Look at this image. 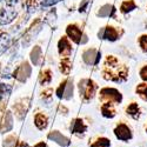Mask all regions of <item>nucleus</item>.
I'll use <instances>...</instances> for the list:
<instances>
[{
    "mask_svg": "<svg viewBox=\"0 0 147 147\" xmlns=\"http://www.w3.org/2000/svg\"><path fill=\"white\" fill-rule=\"evenodd\" d=\"M91 1H92V0H84V1L80 4V7H79V12H85V11H86Z\"/></svg>",
    "mask_w": 147,
    "mask_h": 147,
    "instance_id": "28",
    "label": "nucleus"
},
{
    "mask_svg": "<svg viewBox=\"0 0 147 147\" xmlns=\"http://www.w3.org/2000/svg\"><path fill=\"white\" fill-rule=\"evenodd\" d=\"M137 93L144 100L147 101V85H146V84H140V85H138Z\"/></svg>",
    "mask_w": 147,
    "mask_h": 147,
    "instance_id": "21",
    "label": "nucleus"
},
{
    "mask_svg": "<svg viewBox=\"0 0 147 147\" xmlns=\"http://www.w3.org/2000/svg\"><path fill=\"white\" fill-rule=\"evenodd\" d=\"M66 33H67V35H68L74 42H77V44L80 42L82 33H81V31H80L76 25H69V26L66 28Z\"/></svg>",
    "mask_w": 147,
    "mask_h": 147,
    "instance_id": "9",
    "label": "nucleus"
},
{
    "mask_svg": "<svg viewBox=\"0 0 147 147\" xmlns=\"http://www.w3.org/2000/svg\"><path fill=\"white\" fill-rule=\"evenodd\" d=\"M17 17V11L11 7H3L0 9V25H7V24L12 22Z\"/></svg>",
    "mask_w": 147,
    "mask_h": 147,
    "instance_id": "4",
    "label": "nucleus"
},
{
    "mask_svg": "<svg viewBox=\"0 0 147 147\" xmlns=\"http://www.w3.org/2000/svg\"><path fill=\"white\" fill-rule=\"evenodd\" d=\"M72 93H73V85L71 81H67V85H66V88H65V94H64V98L65 99H69L72 96Z\"/></svg>",
    "mask_w": 147,
    "mask_h": 147,
    "instance_id": "24",
    "label": "nucleus"
},
{
    "mask_svg": "<svg viewBox=\"0 0 147 147\" xmlns=\"http://www.w3.org/2000/svg\"><path fill=\"white\" fill-rule=\"evenodd\" d=\"M30 73H31V68H30L28 64H24V65H21V67L18 68L17 73H14V77H17L19 79L20 76H22V81H24L26 79V77L30 76Z\"/></svg>",
    "mask_w": 147,
    "mask_h": 147,
    "instance_id": "15",
    "label": "nucleus"
},
{
    "mask_svg": "<svg viewBox=\"0 0 147 147\" xmlns=\"http://www.w3.org/2000/svg\"><path fill=\"white\" fill-rule=\"evenodd\" d=\"M66 85H67V80H65L64 82H61V84H60V86H59V88L57 90V95H58V98H60V99H61V98H64Z\"/></svg>",
    "mask_w": 147,
    "mask_h": 147,
    "instance_id": "25",
    "label": "nucleus"
},
{
    "mask_svg": "<svg viewBox=\"0 0 147 147\" xmlns=\"http://www.w3.org/2000/svg\"><path fill=\"white\" fill-rule=\"evenodd\" d=\"M71 68H72V64H71V61H69L68 58L61 60V63H60V71L63 72L64 74H68Z\"/></svg>",
    "mask_w": 147,
    "mask_h": 147,
    "instance_id": "19",
    "label": "nucleus"
},
{
    "mask_svg": "<svg viewBox=\"0 0 147 147\" xmlns=\"http://www.w3.org/2000/svg\"><path fill=\"white\" fill-rule=\"evenodd\" d=\"M59 1L60 0H41V5L47 7V6H52V5H54V4L59 3Z\"/></svg>",
    "mask_w": 147,
    "mask_h": 147,
    "instance_id": "29",
    "label": "nucleus"
},
{
    "mask_svg": "<svg viewBox=\"0 0 147 147\" xmlns=\"http://www.w3.org/2000/svg\"><path fill=\"white\" fill-rule=\"evenodd\" d=\"M86 125L84 124V121L81 119H74L72 122V126H71V131L72 133H76V134H81L86 131Z\"/></svg>",
    "mask_w": 147,
    "mask_h": 147,
    "instance_id": "10",
    "label": "nucleus"
},
{
    "mask_svg": "<svg viewBox=\"0 0 147 147\" xmlns=\"http://www.w3.org/2000/svg\"><path fill=\"white\" fill-rule=\"evenodd\" d=\"M48 138L50 139H52L53 141H55V142H58L59 145H61V146H68L69 145V140L67 139V138H65L63 134H60L59 132H52L50 136H48Z\"/></svg>",
    "mask_w": 147,
    "mask_h": 147,
    "instance_id": "12",
    "label": "nucleus"
},
{
    "mask_svg": "<svg viewBox=\"0 0 147 147\" xmlns=\"http://www.w3.org/2000/svg\"><path fill=\"white\" fill-rule=\"evenodd\" d=\"M9 92H11L9 86H6V85H4V84H0V99H1L4 95H7Z\"/></svg>",
    "mask_w": 147,
    "mask_h": 147,
    "instance_id": "26",
    "label": "nucleus"
},
{
    "mask_svg": "<svg viewBox=\"0 0 147 147\" xmlns=\"http://www.w3.org/2000/svg\"><path fill=\"white\" fill-rule=\"evenodd\" d=\"M114 136L117 137V139H119L120 141H128L132 139V132L129 129V127L125 124H119L115 128H114Z\"/></svg>",
    "mask_w": 147,
    "mask_h": 147,
    "instance_id": "5",
    "label": "nucleus"
},
{
    "mask_svg": "<svg viewBox=\"0 0 147 147\" xmlns=\"http://www.w3.org/2000/svg\"><path fill=\"white\" fill-rule=\"evenodd\" d=\"M51 79H52V76H51V71H50V69H46V71H44V72L41 73L40 82H41L42 85L48 84V82L51 81Z\"/></svg>",
    "mask_w": 147,
    "mask_h": 147,
    "instance_id": "23",
    "label": "nucleus"
},
{
    "mask_svg": "<svg viewBox=\"0 0 147 147\" xmlns=\"http://www.w3.org/2000/svg\"><path fill=\"white\" fill-rule=\"evenodd\" d=\"M96 90V85L91 79H84L79 82V92L85 100H90L93 98Z\"/></svg>",
    "mask_w": 147,
    "mask_h": 147,
    "instance_id": "2",
    "label": "nucleus"
},
{
    "mask_svg": "<svg viewBox=\"0 0 147 147\" xmlns=\"http://www.w3.org/2000/svg\"><path fill=\"white\" fill-rule=\"evenodd\" d=\"M114 12H115V8L112 5H105L98 12V16L99 17H113Z\"/></svg>",
    "mask_w": 147,
    "mask_h": 147,
    "instance_id": "16",
    "label": "nucleus"
},
{
    "mask_svg": "<svg viewBox=\"0 0 147 147\" xmlns=\"http://www.w3.org/2000/svg\"><path fill=\"white\" fill-rule=\"evenodd\" d=\"M47 122H48L47 117L44 115L42 113H38V114L35 115V118H34V124H35V126L38 127L39 129L46 128L47 127Z\"/></svg>",
    "mask_w": 147,
    "mask_h": 147,
    "instance_id": "14",
    "label": "nucleus"
},
{
    "mask_svg": "<svg viewBox=\"0 0 147 147\" xmlns=\"http://www.w3.org/2000/svg\"><path fill=\"white\" fill-rule=\"evenodd\" d=\"M126 112H127V114H129L133 119H138L139 115H140V108H139L138 104L132 102V104L126 108Z\"/></svg>",
    "mask_w": 147,
    "mask_h": 147,
    "instance_id": "17",
    "label": "nucleus"
},
{
    "mask_svg": "<svg viewBox=\"0 0 147 147\" xmlns=\"http://www.w3.org/2000/svg\"><path fill=\"white\" fill-rule=\"evenodd\" d=\"M11 44V38L7 33H1L0 34V55H3L9 47Z\"/></svg>",
    "mask_w": 147,
    "mask_h": 147,
    "instance_id": "11",
    "label": "nucleus"
},
{
    "mask_svg": "<svg viewBox=\"0 0 147 147\" xmlns=\"http://www.w3.org/2000/svg\"><path fill=\"white\" fill-rule=\"evenodd\" d=\"M40 55H41L40 48H39V47H35L34 50H33V52H32V54H31V58H32V61H33L34 65H38V64H39Z\"/></svg>",
    "mask_w": 147,
    "mask_h": 147,
    "instance_id": "22",
    "label": "nucleus"
},
{
    "mask_svg": "<svg viewBox=\"0 0 147 147\" xmlns=\"http://www.w3.org/2000/svg\"><path fill=\"white\" fill-rule=\"evenodd\" d=\"M3 1H4V0H0V3H3Z\"/></svg>",
    "mask_w": 147,
    "mask_h": 147,
    "instance_id": "33",
    "label": "nucleus"
},
{
    "mask_svg": "<svg viewBox=\"0 0 147 147\" xmlns=\"http://www.w3.org/2000/svg\"><path fill=\"white\" fill-rule=\"evenodd\" d=\"M140 46L145 52H147V35H142L140 38Z\"/></svg>",
    "mask_w": 147,
    "mask_h": 147,
    "instance_id": "27",
    "label": "nucleus"
},
{
    "mask_svg": "<svg viewBox=\"0 0 147 147\" xmlns=\"http://www.w3.org/2000/svg\"><path fill=\"white\" fill-rule=\"evenodd\" d=\"M104 76L106 79H109L112 81L119 82L125 80L128 76V71L124 65H120L117 58L109 55L106 59L105 63V69H104Z\"/></svg>",
    "mask_w": 147,
    "mask_h": 147,
    "instance_id": "1",
    "label": "nucleus"
},
{
    "mask_svg": "<svg viewBox=\"0 0 147 147\" xmlns=\"http://www.w3.org/2000/svg\"><path fill=\"white\" fill-rule=\"evenodd\" d=\"M99 36L101 39H107V40H111L114 41L118 38V32L114 27H105L104 30H101L99 32Z\"/></svg>",
    "mask_w": 147,
    "mask_h": 147,
    "instance_id": "8",
    "label": "nucleus"
},
{
    "mask_svg": "<svg viewBox=\"0 0 147 147\" xmlns=\"http://www.w3.org/2000/svg\"><path fill=\"white\" fill-rule=\"evenodd\" d=\"M101 113L105 118H113L115 115V109L113 107V104L112 102H105L102 106H101Z\"/></svg>",
    "mask_w": 147,
    "mask_h": 147,
    "instance_id": "13",
    "label": "nucleus"
},
{
    "mask_svg": "<svg viewBox=\"0 0 147 147\" xmlns=\"http://www.w3.org/2000/svg\"><path fill=\"white\" fill-rule=\"evenodd\" d=\"M100 57H101L100 52H96L95 50H93V48H92V50H87L86 52L82 54V59H84V61L87 65H92V64L96 65L98 63H99Z\"/></svg>",
    "mask_w": 147,
    "mask_h": 147,
    "instance_id": "6",
    "label": "nucleus"
},
{
    "mask_svg": "<svg viewBox=\"0 0 147 147\" xmlns=\"http://www.w3.org/2000/svg\"><path fill=\"white\" fill-rule=\"evenodd\" d=\"M58 48H59V53L63 55V57H68L72 52V46L69 44V41L67 40V38L63 36L58 44Z\"/></svg>",
    "mask_w": 147,
    "mask_h": 147,
    "instance_id": "7",
    "label": "nucleus"
},
{
    "mask_svg": "<svg viewBox=\"0 0 147 147\" xmlns=\"http://www.w3.org/2000/svg\"><path fill=\"white\" fill-rule=\"evenodd\" d=\"M100 98L102 100L109 101V102H121L122 100V95L119 91L115 88H104L100 91Z\"/></svg>",
    "mask_w": 147,
    "mask_h": 147,
    "instance_id": "3",
    "label": "nucleus"
},
{
    "mask_svg": "<svg viewBox=\"0 0 147 147\" xmlns=\"http://www.w3.org/2000/svg\"><path fill=\"white\" fill-rule=\"evenodd\" d=\"M109 146H111V141L107 138H100L91 145V147H109Z\"/></svg>",
    "mask_w": 147,
    "mask_h": 147,
    "instance_id": "20",
    "label": "nucleus"
},
{
    "mask_svg": "<svg viewBox=\"0 0 147 147\" xmlns=\"http://www.w3.org/2000/svg\"><path fill=\"white\" fill-rule=\"evenodd\" d=\"M136 7H137V5H136V3H134L133 0H127V1H124L121 4L120 9H121L122 13H127V12H131Z\"/></svg>",
    "mask_w": 147,
    "mask_h": 147,
    "instance_id": "18",
    "label": "nucleus"
},
{
    "mask_svg": "<svg viewBox=\"0 0 147 147\" xmlns=\"http://www.w3.org/2000/svg\"><path fill=\"white\" fill-rule=\"evenodd\" d=\"M34 147H46V144L45 142H39V144H36Z\"/></svg>",
    "mask_w": 147,
    "mask_h": 147,
    "instance_id": "31",
    "label": "nucleus"
},
{
    "mask_svg": "<svg viewBox=\"0 0 147 147\" xmlns=\"http://www.w3.org/2000/svg\"><path fill=\"white\" fill-rule=\"evenodd\" d=\"M146 132H147V128H146Z\"/></svg>",
    "mask_w": 147,
    "mask_h": 147,
    "instance_id": "34",
    "label": "nucleus"
},
{
    "mask_svg": "<svg viewBox=\"0 0 147 147\" xmlns=\"http://www.w3.org/2000/svg\"><path fill=\"white\" fill-rule=\"evenodd\" d=\"M21 147H28V145L25 144V142H22V144H21Z\"/></svg>",
    "mask_w": 147,
    "mask_h": 147,
    "instance_id": "32",
    "label": "nucleus"
},
{
    "mask_svg": "<svg viewBox=\"0 0 147 147\" xmlns=\"http://www.w3.org/2000/svg\"><path fill=\"white\" fill-rule=\"evenodd\" d=\"M140 76H141V78H142L145 81H147V66H145V67L140 71Z\"/></svg>",
    "mask_w": 147,
    "mask_h": 147,
    "instance_id": "30",
    "label": "nucleus"
}]
</instances>
